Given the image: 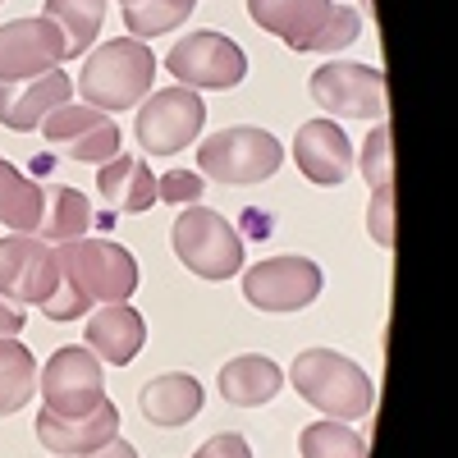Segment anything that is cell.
Instances as JSON below:
<instances>
[{
	"instance_id": "34",
	"label": "cell",
	"mask_w": 458,
	"mask_h": 458,
	"mask_svg": "<svg viewBox=\"0 0 458 458\" xmlns=\"http://www.w3.org/2000/svg\"><path fill=\"white\" fill-rule=\"evenodd\" d=\"M83 458H138V449H133L129 440L114 436L110 445H101V449H92V454H83Z\"/></svg>"
},
{
	"instance_id": "16",
	"label": "cell",
	"mask_w": 458,
	"mask_h": 458,
	"mask_svg": "<svg viewBox=\"0 0 458 458\" xmlns=\"http://www.w3.org/2000/svg\"><path fill=\"white\" fill-rule=\"evenodd\" d=\"M69 101H73V79L64 69L0 83V124L14 129V133H32V129H42V120L51 110H60Z\"/></svg>"
},
{
	"instance_id": "20",
	"label": "cell",
	"mask_w": 458,
	"mask_h": 458,
	"mask_svg": "<svg viewBox=\"0 0 458 458\" xmlns=\"http://www.w3.org/2000/svg\"><path fill=\"white\" fill-rule=\"evenodd\" d=\"M97 193L110 211L142 216L157 207V174L142 157H110L106 165H97Z\"/></svg>"
},
{
	"instance_id": "28",
	"label": "cell",
	"mask_w": 458,
	"mask_h": 458,
	"mask_svg": "<svg viewBox=\"0 0 458 458\" xmlns=\"http://www.w3.org/2000/svg\"><path fill=\"white\" fill-rule=\"evenodd\" d=\"M362 179L371 193H380V188H394V138H390V124L386 120H376L367 129V142H362Z\"/></svg>"
},
{
	"instance_id": "3",
	"label": "cell",
	"mask_w": 458,
	"mask_h": 458,
	"mask_svg": "<svg viewBox=\"0 0 458 458\" xmlns=\"http://www.w3.org/2000/svg\"><path fill=\"white\" fill-rule=\"evenodd\" d=\"M289 386L308 399L317 412H326L330 422H362L376 403L371 376L335 349H302L289 367Z\"/></svg>"
},
{
	"instance_id": "12",
	"label": "cell",
	"mask_w": 458,
	"mask_h": 458,
	"mask_svg": "<svg viewBox=\"0 0 458 458\" xmlns=\"http://www.w3.org/2000/svg\"><path fill=\"white\" fill-rule=\"evenodd\" d=\"M60 289V261L55 248L37 234H5L0 239V298L23 308V302H42Z\"/></svg>"
},
{
	"instance_id": "14",
	"label": "cell",
	"mask_w": 458,
	"mask_h": 458,
	"mask_svg": "<svg viewBox=\"0 0 458 458\" xmlns=\"http://www.w3.org/2000/svg\"><path fill=\"white\" fill-rule=\"evenodd\" d=\"M64 60H69L64 32H60L47 14L0 23V83L37 79V73L60 69Z\"/></svg>"
},
{
	"instance_id": "31",
	"label": "cell",
	"mask_w": 458,
	"mask_h": 458,
	"mask_svg": "<svg viewBox=\"0 0 458 458\" xmlns=\"http://www.w3.org/2000/svg\"><path fill=\"white\" fill-rule=\"evenodd\" d=\"M42 312H47L51 321H79V317H88V302H83L79 293H73V289L60 280V289L42 302Z\"/></svg>"
},
{
	"instance_id": "22",
	"label": "cell",
	"mask_w": 458,
	"mask_h": 458,
	"mask_svg": "<svg viewBox=\"0 0 458 458\" xmlns=\"http://www.w3.org/2000/svg\"><path fill=\"white\" fill-rule=\"evenodd\" d=\"M97 225L92 216V202L88 193L69 183H51L47 188V211H42V225H37V239L60 248V243H73V239H88V229Z\"/></svg>"
},
{
	"instance_id": "9",
	"label": "cell",
	"mask_w": 458,
	"mask_h": 458,
	"mask_svg": "<svg viewBox=\"0 0 458 458\" xmlns=\"http://www.w3.org/2000/svg\"><path fill=\"white\" fill-rule=\"evenodd\" d=\"M37 390L51 417H88L106 403V362H97L83 344H64L47 367H37Z\"/></svg>"
},
{
	"instance_id": "7",
	"label": "cell",
	"mask_w": 458,
	"mask_h": 458,
	"mask_svg": "<svg viewBox=\"0 0 458 458\" xmlns=\"http://www.w3.org/2000/svg\"><path fill=\"white\" fill-rule=\"evenodd\" d=\"M207 124V106L202 92L193 88H161L147 92L138 101V120H133V138L147 157H179L198 142Z\"/></svg>"
},
{
	"instance_id": "35",
	"label": "cell",
	"mask_w": 458,
	"mask_h": 458,
	"mask_svg": "<svg viewBox=\"0 0 458 458\" xmlns=\"http://www.w3.org/2000/svg\"><path fill=\"white\" fill-rule=\"evenodd\" d=\"M120 5H138V0H120Z\"/></svg>"
},
{
	"instance_id": "30",
	"label": "cell",
	"mask_w": 458,
	"mask_h": 458,
	"mask_svg": "<svg viewBox=\"0 0 458 458\" xmlns=\"http://www.w3.org/2000/svg\"><path fill=\"white\" fill-rule=\"evenodd\" d=\"M367 234L380 243V248H394V188H380L371 193V207H367Z\"/></svg>"
},
{
	"instance_id": "29",
	"label": "cell",
	"mask_w": 458,
	"mask_h": 458,
	"mask_svg": "<svg viewBox=\"0 0 458 458\" xmlns=\"http://www.w3.org/2000/svg\"><path fill=\"white\" fill-rule=\"evenodd\" d=\"M207 193V179L198 170H165L157 179V202H174V207H193Z\"/></svg>"
},
{
	"instance_id": "2",
	"label": "cell",
	"mask_w": 458,
	"mask_h": 458,
	"mask_svg": "<svg viewBox=\"0 0 458 458\" xmlns=\"http://www.w3.org/2000/svg\"><path fill=\"white\" fill-rule=\"evenodd\" d=\"M157 79V55L138 37H114L101 42L97 51L83 55V73L73 79V92L83 97V106H97L106 114L133 110Z\"/></svg>"
},
{
	"instance_id": "17",
	"label": "cell",
	"mask_w": 458,
	"mask_h": 458,
	"mask_svg": "<svg viewBox=\"0 0 458 458\" xmlns=\"http://www.w3.org/2000/svg\"><path fill=\"white\" fill-rule=\"evenodd\" d=\"M114 436H120V408H114L110 399L88 417L37 412V440H42V449H51L55 458H83V454L110 445Z\"/></svg>"
},
{
	"instance_id": "23",
	"label": "cell",
	"mask_w": 458,
	"mask_h": 458,
	"mask_svg": "<svg viewBox=\"0 0 458 458\" xmlns=\"http://www.w3.org/2000/svg\"><path fill=\"white\" fill-rule=\"evenodd\" d=\"M42 211H47V188H37L23 170H14L0 157V225L10 234H37Z\"/></svg>"
},
{
	"instance_id": "5",
	"label": "cell",
	"mask_w": 458,
	"mask_h": 458,
	"mask_svg": "<svg viewBox=\"0 0 458 458\" xmlns=\"http://www.w3.org/2000/svg\"><path fill=\"white\" fill-rule=\"evenodd\" d=\"M280 165H284L280 138L257 124H229L198 147V174L225 188L266 183L271 174H280Z\"/></svg>"
},
{
	"instance_id": "24",
	"label": "cell",
	"mask_w": 458,
	"mask_h": 458,
	"mask_svg": "<svg viewBox=\"0 0 458 458\" xmlns=\"http://www.w3.org/2000/svg\"><path fill=\"white\" fill-rule=\"evenodd\" d=\"M47 19L64 32L69 60L88 55V47L97 42V32L106 23V0H47Z\"/></svg>"
},
{
	"instance_id": "6",
	"label": "cell",
	"mask_w": 458,
	"mask_h": 458,
	"mask_svg": "<svg viewBox=\"0 0 458 458\" xmlns=\"http://www.w3.org/2000/svg\"><path fill=\"white\" fill-rule=\"evenodd\" d=\"M170 243L198 280H234L243 271V234L202 202L179 211V220L170 225Z\"/></svg>"
},
{
	"instance_id": "11",
	"label": "cell",
	"mask_w": 458,
	"mask_h": 458,
	"mask_svg": "<svg viewBox=\"0 0 458 458\" xmlns=\"http://www.w3.org/2000/svg\"><path fill=\"white\" fill-rule=\"evenodd\" d=\"M321 266L312 257H266L243 271V298L257 312H302L321 298Z\"/></svg>"
},
{
	"instance_id": "33",
	"label": "cell",
	"mask_w": 458,
	"mask_h": 458,
	"mask_svg": "<svg viewBox=\"0 0 458 458\" xmlns=\"http://www.w3.org/2000/svg\"><path fill=\"white\" fill-rule=\"evenodd\" d=\"M23 308H14V302H5L0 298V339H14V335H23Z\"/></svg>"
},
{
	"instance_id": "10",
	"label": "cell",
	"mask_w": 458,
	"mask_h": 458,
	"mask_svg": "<svg viewBox=\"0 0 458 458\" xmlns=\"http://www.w3.org/2000/svg\"><path fill=\"white\" fill-rule=\"evenodd\" d=\"M312 101L335 114V120H386L390 110V92H386V73L371 64H353V60H330L312 73Z\"/></svg>"
},
{
	"instance_id": "8",
	"label": "cell",
	"mask_w": 458,
	"mask_h": 458,
	"mask_svg": "<svg viewBox=\"0 0 458 458\" xmlns=\"http://www.w3.org/2000/svg\"><path fill=\"white\" fill-rule=\"evenodd\" d=\"M165 69L179 79V88H193V92H229L248 79V55L234 37L225 32H188L170 47Z\"/></svg>"
},
{
	"instance_id": "1",
	"label": "cell",
	"mask_w": 458,
	"mask_h": 458,
	"mask_svg": "<svg viewBox=\"0 0 458 458\" xmlns=\"http://www.w3.org/2000/svg\"><path fill=\"white\" fill-rule=\"evenodd\" d=\"M248 14L289 51H344L362 32V14L335 0H248Z\"/></svg>"
},
{
	"instance_id": "27",
	"label": "cell",
	"mask_w": 458,
	"mask_h": 458,
	"mask_svg": "<svg viewBox=\"0 0 458 458\" xmlns=\"http://www.w3.org/2000/svg\"><path fill=\"white\" fill-rule=\"evenodd\" d=\"M188 14H193V0H138V5H124V28L129 37L147 42V37L179 28Z\"/></svg>"
},
{
	"instance_id": "13",
	"label": "cell",
	"mask_w": 458,
	"mask_h": 458,
	"mask_svg": "<svg viewBox=\"0 0 458 458\" xmlns=\"http://www.w3.org/2000/svg\"><path fill=\"white\" fill-rule=\"evenodd\" d=\"M42 133L51 142L55 157L83 161V165H106L110 157H120V124L97 106H60L42 120Z\"/></svg>"
},
{
	"instance_id": "4",
	"label": "cell",
	"mask_w": 458,
	"mask_h": 458,
	"mask_svg": "<svg viewBox=\"0 0 458 458\" xmlns=\"http://www.w3.org/2000/svg\"><path fill=\"white\" fill-rule=\"evenodd\" d=\"M60 280L79 293L88 308L92 302H129L138 289V257L114 239H73L55 248Z\"/></svg>"
},
{
	"instance_id": "32",
	"label": "cell",
	"mask_w": 458,
	"mask_h": 458,
	"mask_svg": "<svg viewBox=\"0 0 458 458\" xmlns=\"http://www.w3.org/2000/svg\"><path fill=\"white\" fill-rule=\"evenodd\" d=\"M193 458H252V449H248V440L243 436H234V431H220V436H211Z\"/></svg>"
},
{
	"instance_id": "15",
	"label": "cell",
	"mask_w": 458,
	"mask_h": 458,
	"mask_svg": "<svg viewBox=\"0 0 458 458\" xmlns=\"http://www.w3.org/2000/svg\"><path fill=\"white\" fill-rule=\"evenodd\" d=\"M293 165L302 170V179L317 183V188H339L344 179L353 174L358 157H353V142H349V133H344V124L308 120L293 133Z\"/></svg>"
},
{
	"instance_id": "25",
	"label": "cell",
	"mask_w": 458,
	"mask_h": 458,
	"mask_svg": "<svg viewBox=\"0 0 458 458\" xmlns=\"http://www.w3.org/2000/svg\"><path fill=\"white\" fill-rule=\"evenodd\" d=\"M37 394V358L19 339H0V417L28 408Z\"/></svg>"
},
{
	"instance_id": "19",
	"label": "cell",
	"mask_w": 458,
	"mask_h": 458,
	"mask_svg": "<svg viewBox=\"0 0 458 458\" xmlns=\"http://www.w3.org/2000/svg\"><path fill=\"white\" fill-rule=\"evenodd\" d=\"M202 403H207V394L198 386V376H188V371H165L157 380H147L142 394H138L142 417L151 427H165V431L188 427L202 412Z\"/></svg>"
},
{
	"instance_id": "26",
	"label": "cell",
	"mask_w": 458,
	"mask_h": 458,
	"mask_svg": "<svg viewBox=\"0 0 458 458\" xmlns=\"http://www.w3.org/2000/svg\"><path fill=\"white\" fill-rule=\"evenodd\" d=\"M298 454L302 458H367V436L353 431L349 422H330V417H321V422L302 427Z\"/></svg>"
},
{
	"instance_id": "18",
	"label": "cell",
	"mask_w": 458,
	"mask_h": 458,
	"mask_svg": "<svg viewBox=\"0 0 458 458\" xmlns=\"http://www.w3.org/2000/svg\"><path fill=\"white\" fill-rule=\"evenodd\" d=\"M88 344L83 349L97 353V362H110V367H129L142 344H147V321L138 308L129 302H101V308L88 317Z\"/></svg>"
},
{
	"instance_id": "21",
	"label": "cell",
	"mask_w": 458,
	"mask_h": 458,
	"mask_svg": "<svg viewBox=\"0 0 458 458\" xmlns=\"http://www.w3.org/2000/svg\"><path fill=\"white\" fill-rule=\"evenodd\" d=\"M280 390H284V371L261 353H239L220 367V399L229 408H266Z\"/></svg>"
}]
</instances>
